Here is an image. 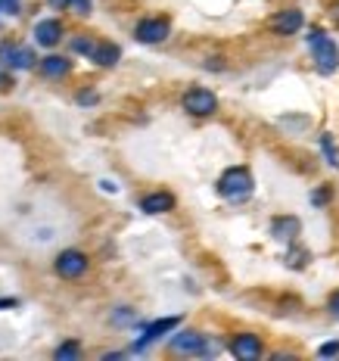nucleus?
I'll list each match as a JSON object with an SVG mask.
<instances>
[{
    "label": "nucleus",
    "mask_w": 339,
    "mask_h": 361,
    "mask_svg": "<svg viewBox=\"0 0 339 361\" xmlns=\"http://www.w3.org/2000/svg\"><path fill=\"white\" fill-rule=\"evenodd\" d=\"M178 324H180V318H159V321H153V324H147V327H143V336H140L137 343H134V352H143L147 345H153L156 340L168 336Z\"/></svg>",
    "instance_id": "nucleus-9"
},
{
    "label": "nucleus",
    "mask_w": 339,
    "mask_h": 361,
    "mask_svg": "<svg viewBox=\"0 0 339 361\" xmlns=\"http://www.w3.org/2000/svg\"><path fill=\"white\" fill-rule=\"evenodd\" d=\"M305 259H308V252H302V250H290V252H286V262H290V268H302Z\"/></svg>",
    "instance_id": "nucleus-21"
},
{
    "label": "nucleus",
    "mask_w": 339,
    "mask_h": 361,
    "mask_svg": "<svg viewBox=\"0 0 339 361\" xmlns=\"http://www.w3.org/2000/svg\"><path fill=\"white\" fill-rule=\"evenodd\" d=\"M54 358H56V361H78V358H81V343H78V340H66V343L54 352Z\"/></svg>",
    "instance_id": "nucleus-16"
},
{
    "label": "nucleus",
    "mask_w": 339,
    "mask_h": 361,
    "mask_svg": "<svg viewBox=\"0 0 339 361\" xmlns=\"http://www.w3.org/2000/svg\"><path fill=\"white\" fill-rule=\"evenodd\" d=\"M87 255L81 252V250H63L56 255V262H54V271L63 281H78V277H85L87 274Z\"/></svg>",
    "instance_id": "nucleus-4"
},
{
    "label": "nucleus",
    "mask_w": 339,
    "mask_h": 361,
    "mask_svg": "<svg viewBox=\"0 0 339 361\" xmlns=\"http://www.w3.org/2000/svg\"><path fill=\"white\" fill-rule=\"evenodd\" d=\"M0 6H4V0H0Z\"/></svg>",
    "instance_id": "nucleus-29"
},
{
    "label": "nucleus",
    "mask_w": 339,
    "mask_h": 361,
    "mask_svg": "<svg viewBox=\"0 0 339 361\" xmlns=\"http://www.w3.org/2000/svg\"><path fill=\"white\" fill-rule=\"evenodd\" d=\"M252 190H255V180L246 165H233V169H228L218 178V197L228 202H246L252 197Z\"/></svg>",
    "instance_id": "nucleus-1"
},
{
    "label": "nucleus",
    "mask_w": 339,
    "mask_h": 361,
    "mask_svg": "<svg viewBox=\"0 0 339 361\" xmlns=\"http://www.w3.org/2000/svg\"><path fill=\"white\" fill-rule=\"evenodd\" d=\"M171 35V22L165 16H147L134 25V37L140 44H162Z\"/></svg>",
    "instance_id": "nucleus-5"
},
{
    "label": "nucleus",
    "mask_w": 339,
    "mask_h": 361,
    "mask_svg": "<svg viewBox=\"0 0 339 361\" xmlns=\"http://www.w3.org/2000/svg\"><path fill=\"white\" fill-rule=\"evenodd\" d=\"M308 50H312V56H314V66H318V72L321 75H333L339 69V47H336V41L330 37L323 28H308Z\"/></svg>",
    "instance_id": "nucleus-2"
},
{
    "label": "nucleus",
    "mask_w": 339,
    "mask_h": 361,
    "mask_svg": "<svg viewBox=\"0 0 339 361\" xmlns=\"http://www.w3.org/2000/svg\"><path fill=\"white\" fill-rule=\"evenodd\" d=\"M330 314H333V318L339 321V290L333 293V296H330Z\"/></svg>",
    "instance_id": "nucleus-25"
},
{
    "label": "nucleus",
    "mask_w": 339,
    "mask_h": 361,
    "mask_svg": "<svg viewBox=\"0 0 339 361\" xmlns=\"http://www.w3.org/2000/svg\"><path fill=\"white\" fill-rule=\"evenodd\" d=\"M330 16H333V22H336V28H339V4H333V10H330Z\"/></svg>",
    "instance_id": "nucleus-28"
},
{
    "label": "nucleus",
    "mask_w": 339,
    "mask_h": 361,
    "mask_svg": "<svg viewBox=\"0 0 339 361\" xmlns=\"http://www.w3.org/2000/svg\"><path fill=\"white\" fill-rule=\"evenodd\" d=\"M0 56H4V63L10 66V69H35L37 66V56L32 47H16V44H6L4 50H0Z\"/></svg>",
    "instance_id": "nucleus-10"
},
{
    "label": "nucleus",
    "mask_w": 339,
    "mask_h": 361,
    "mask_svg": "<svg viewBox=\"0 0 339 361\" xmlns=\"http://www.w3.org/2000/svg\"><path fill=\"white\" fill-rule=\"evenodd\" d=\"M180 106H184V112H190V116L206 118L218 109V97L209 87H190L184 97H180Z\"/></svg>",
    "instance_id": "nucleus-3"
},
{
    "label": "nucleus",
    "mask_w": 339,
    "mask_h": 361,
    "mask_svg": "<svg viewBox=\"0 0 339 361\" xmlns=\"http://www.w3.org/2000/svg\"><path fill=\"white\" fill-rule=\"evenodd\" d=\"M168 349L175 352V355H202L206 336H202L199 330H178V334L168 340Z\"/></svg>",
    "instance_id": "nucleus-6"
},
{
    "label": "nucleus",
    "mask_w": 339,
    "mask_h": 361,
    "mask_svg": "<svg viewBox=\"0 0 339 361\" xmlns=\"http://www.w3.org/2000/svg\"><path fill=\"white\" fill-rule=\"evenodd\" d=\"M318 355H321V358H333V355H339V340H333V343H323L321 349H318Z\"/></svg>",
    "instance_id": "nucleus-23"
},
{
    "label": "nucleus",
    "mask_w": 339,
    "mask_h": 361,
    "mask_svg": "<svg viewBox=\"0 0 339 361\" xmlns=\"http://www.w3.org/2000/svg\"><path fill=\"white\" fill-rule=\"evenodd\" d=\"M90 59H94L97 66H103V69H112V66L122 59V47H118V44H112V41H100L94 47V54H90Z\"/></svg>",
    "instance_id": "nucleus-15"
},
{
    "label": "nucleus",
    "mask_w": 339,
    "mask_h": 361,
    "mask_svg": "<svg viewBox=\"0 0 339 361\" xmlns=\"http://www.w3.org/2000/svg\"><path fill=\"white\" fill-rule=\"evenodd\" d=\"M321 149H323V156H327L330 169H339V149L333 144V134H321Z\"/></svg>",
    "instance_id": "nucleus-17"
},
{
    "label": "nucleus",
    "mask_w": 339,
    "mask_h": 361,
    "mask_svg": "<svg viewBox=\"0 0 339 361\" xmlns=\"http://www.w3.org/2000/svg\"><path fill=\"white\" fill-rule=\"evenodd\" d=\"M134 318H137V314H134L131 308H118V312L112 314V324H116V327H128V324H134Z\"/></svg>",
    "instance_id": "nucleus-19"
},
{
    "label": "nucleus",
    "mask_w": 339,
    "mask_h": 361,
    "mask_svg": "<svg viewBox=\"0 0 339 361\" xmlns=\"http://www.w3.org/2000/svg\"><path fill=\"white\" fill-rule=\"evenodd\" d=\"M299 231H302V221H299L296 215H281L271 221V237L283 240V243H296Z\"/></svg>",
    "instance_id": "nucleus-12"
},
{
    "label": "nucleus",
    "mask_w": 339,
    "mask_h": 361,
    "mask_svg": "<svg viewBox=\"0 0 339 361\" xmlns=\"http://www.w3.org/2000/svg\"><path fill=\"white\" fill-rule=\"evenodd\" d=\"M171 209H175V197L168 190H153L140 200V212H147V215H165Z\"/></svg>",
    "instance_id": "nucleus-13"
},
{
    "label": "nucleus",
    "mask_w": 339,
    "mask_h": 361,
    "mask_svg": "<svg viewBox=\"0 0 339 361\" xmlns=\"http://www.w3.org/2000/svg\"><path fill=\"white\" fill-rule=\"evenodd\" d=\"M37 69H41L44 78L59 81V78H66V75L72 72V63H69V59H66V56L50 54V56H44V59H37Z\"/></svg>",
    "instance_id": "nucleus-14"
},
{
    "label": "nucleus",
    "mask_w": 339,
    "mask_h": 361,
    "mask_svg": "<svg viewBox=\"0 0 339 361\" xmlns=\"http://www.w3.org/2000/svg\"><path fill=\"white\" fill-rule=\"evenodd\" d=\"M35 41L37 47H56L59 41H63V22L59 19H41L35 25Z\"/></svg>",
    "instance_id": "nucleus-11"
},
{
    "label": "nucleus",
    "mask_w": 339,
    "mask_h": 361,
    "mask_svg": "<svg viewBox=\"0 0 339 361\" xmlns=\"http://www.w3.org/2000/svg\"><path fill=\"white\" fill-rule=\"evenodd\" d=\"M100 187H103L106 193H118V184H116V180H100Z\"/></svg>",
    "instance_id": "nucleus-26"
},
{
    "label": "nucleus",
    "mask_w": 339,
    "mask_h": 361,
    "mask_svg": "<svg viewBox=\"0 0 339 361\" xmlns=\"http://www.w3.org/2000/svg\"><path fill=\"white\" fill-rule=\"evenodd\" d=\"M97 100H100V97H97L94 90H81V94H78V103H81V106H94Z\"/></svg>",
    "instance_id": "nucleus-24"
},
{
    "label": "nucleus",
    "mask_w": 339,
    "mask_h": 361,
    "mask_svg": "<svg viewBox=\"0 0 339 361\" xmlns=\"http://www.w3.org/2000/svg\"><path fill=\"white\" fill-rule=\"evenodd\" d=\"M228 349H230V355H237L240 361H259L265 345H261V336H255V334H237L228 343Z\"/></svg>",
    "instance_id": "nucleus-7"
},
{
    "label": "nucleus",
    "mask_w": 339,
    "mask_h": 361,
    "mask_svg": "<svg viewBox=\"0 0 339 361\" xmlns=\"http://www.w3.org/2000/svg\"><path fill=\"white\" fill-rule=\"evenodd\" d=\"M94 47H97L94 37H87V35H75V37H72V54L90 56V54H94Z\"/></svg>",
    "instance_id": "nucleus-18"
},
{
    "label": "nucleus",
    "mask_w": 339,
    "mask_h": 361,
    "mask_svg": "<svg viewBox=\"0 0 339 361\" xmlns=\"http://www.w3.org/2000/svg\"><path fill=\"white\" fill-rule=\"evenodd\" d=\"M63 6H72V10H78L81 16L90 13V0H63Z\"/></svg>",
    "instance_id": "nucleus-22"
},
{
    "label": "nucleus",
    "mask_w": 339,
    "mask_h": 361,
    "mask_svg": "<svg viewBox=\"0 0 339 361\" xmlns=\"http://www.w3.org/2000/svg\"><path fill=\"white\" fill-rule=\"evenodd\" d=\"M327 202H330V187L327 184H323V187H318V190H314L312 193V206H327Z\"/></svg>",
    "instance_id": "nucleus-20"
},
{
    "label": "nucleus",
    "mask_w": 339,
    "mask_h": 361,
    "mask_svg": "<svg viewBox=\"0 0 339 361\" xmlns=\"http://www.w3.org/2000/svg\"><path fill=\"white\" fill-rule=\"evenodd\" d=\"M302 25H305V16H302V10H296V6H292V10H281V13L271 16V32L281 35V37L296 35Z\"/></svg>",
    "instance_id": "nucleus-8"
},
{
    "label": "nucleus",
    "mask_w": 339,
    "mask_h": 361,
    "mask_svg": "<svg viewBox=\"0 0 339 361\" xmlns=\"http://www.w3.org/2000/svg\"><path fill=\"white\" fill-rule=\"evenodd\" d=\"M19 299H0V308H16Z\"/></svg>",
    "instance_id": "nucleus-27"
}]
</instances>
